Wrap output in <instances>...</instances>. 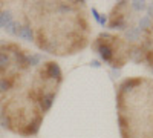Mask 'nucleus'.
Listing matches in <instances>:
<instances>
[{
  "mask_svg": "<svg viewBox=\"0 0 153 138\" xmlns=\"http://www.w3.org/2000/svg\"><path fill=\"white\" fill-rule=\"evenodd\" d=\"M22 32L40 51L68 57L89 46L92 22L86 2H20Z\"/></svg>",
  "mask_w": 153,
  "mask_h": 138,
  "instance_id": "nucleus-1",
  "label": "nucleus"
},
{
  "mask_svg": "<svg viewBox=\"0 0 153 138\" xmlns=\"http://www.w3.org/2000/svg\"><path fill=\"white\" fill-rule=\"evenodd\" d=\"M61 83L63 72L55 60L37 63L22 83L0 95V117L5 129L20 137L37 135Z\"/></svg>",
  "mask_w": 153,
  "mask_h": 138,
  "instance_id": "nucleus-2",
  "label": "nucleus"
},
{
  "mask_svg": "<svg viewBox=\"0 0 153 138\" xmlns=\"http://www.w3.org/2000/svg\"><path fill=\"white\" fill-rule=\"evenodd\" d=\"M121 138H153V78L127 77L117 87Z\"/></svg>",
  "mask_w": 153,
  "mask_h": 138,
  "instance_id": "nucleus-3",
  "label": "nucleus"
},
{
  "mask_svg": "<svg viewBox=\"0 0 153 138\" xmlns=\"http://www.w3.org/2000/svg\"><path fill=\"white\" fill-rule=\"evenodd\" d=\"M29 49L16 42L0 43V95L11 92L29 75L35 66Z\"/></svg>",
  "mask_w": 153,
  "mask_h": 138,
  "instance_id": "nucleus-4",
  "label": "nucleus"
},
{
  "mask_svg": "<svg viewBox=\"0 0 153 138\" xmlns=\"http://www.w3.org/2000/svg\"><path fill=\"white\" fill-rule=\"evenodd\" d=\"M92 49L110 68L121 69L136 52V42L127 40L121 34L101 32L92 42Z\"/></svg>",
  "mask_w": 153,
  "mask_h": 138,
  "instance_id": "nucleus-5",
  "label": "nucleus"
},
{
  "mask_svg": "<svg viewBox=\"0 0 153 138\" xmlns=\"http://www.w3.org/2000/svg\"><path fill=\"white\" fill-rule=\"evenodd\" d=\"M136 52L153 71V17L147 23V26L141 31L139 40L136 42Z\"/></svg>",
  "mask_w": 153,
  "mask_h": 138,
  "instance_id": "nucleus-6",
  "label": "nucleus"
},
{
  "mask_svg": "<svg viewBox=\"0 0 153 138\" xmlns=\"http://www.w3.org/2000/svg\"><path fill=\"white\" fill-rule=\"evenodd\" d=\"M130 19V3L129 2H118L113 6L107 26L110 29H124L127 26V20Z\"/></svg>",
  "mask_w": 153,
  "mask_h": 138,
  "instance_id": "nucleus-7",
  "label": "nucleus"
}]
</instances>
